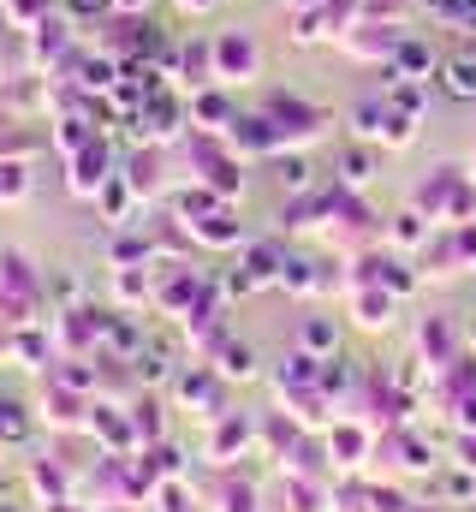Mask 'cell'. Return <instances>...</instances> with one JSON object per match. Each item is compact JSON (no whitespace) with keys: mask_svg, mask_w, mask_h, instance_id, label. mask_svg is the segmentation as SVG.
<instances>
[{"mask_svg":"<svg viewBox=\"0 0 476 512\" xmlns=\"http://www.w3.org/2000/svg\"><path fill=\"white\" fill-rule=\"evenodd\" d=\"M84 411H96V405H84V387L54 382L48 393H42V417H48L54 429H78V423H90Z\"/></svg>","mask_w":476,"mask_h":512,"instance_id":"cell-1","label":"cell"},{"mask_svg":"<svg viewBox=\"0 0 476 512\" xmlns=\"http://www.w3.org/2000/svg\"><path fill=\"white\" fill-rule=\"evenodd\" d=\"M381 453H393V465H405V471H435V465H441V459H435V447H423V435H417V429H387Z\"/></svg>","mask_w":476,"mask_h":512,"instance_id":"cell-2","label":"cell"},{"mask_svg":"<svg viewBox=\"0 0 476 512\" xmlns=\"http://www.w3.org/2000/svg\"><path fill=\"white\" fill-rule=\"evenodd\" d=\"M203 495H209V512H268L262 501H256V489H250L244 477H215Z\"/></svg>","mask_w":476,"mask_h":512,"instance_id":"cell-3","label":"cell"},{"mask_svg":"<svg viewBox=\"0 0 476 512\" xmlns=\"http://www.w3.org/2000/svg\"><path fill=\"white\" fill-rule=\"evenodd\" d=\"M250 435H256V429H250V417H233V411H227V417H215L209 459H215V465H227L233 453H244V447H250Z\"/></svg>","mask_w":476,"mask_h":512,"instance_id":"cell-4","label":"cell"},{"mask_svg":"<svg viewBox=\"0 0 476 512\" xmlns=\"http://www.w3.org/2000/svg\"><path fill=\"white\" fill-rule=\"evenodd\" d=\"M369 447H375V435L369 429H352V423H340V429H328V459L340 465V471H352L369 459Z\"/></svg>","mask_w":476,"mask_h":512,"instance_id":"cell-5","label":"cell"},{"mask_svg":"<svg viewBox=\"0 0 476 512\" xmlns=\"http://www.w3.org/2000/svg\"><path fill=\"white\" fill-rule=\"evenodd\" d=\"M417 346H423V358H429L435 370H447V364H459V340H453V328H447L441 316H429V322L417 328Z\"/></svg>","mask_w":476,"mask_h":512,"instance_id":"cell-6","label":"cell"},{"mask_svg":"<svg viewBox=\"0 0 476 512\" xmlns=\"http://www.w3.org/2000/svg\"><path fill=\"white\" fill-rule=\"evenodd\" d=\"M250 78L256 72V42L250 36H221L215 42V78Z\"/></svg>","mask_w":476,"mask_h":512,"instance_id":"cell-7","label":"cell"},{"mask_svg":"<svg viewBox=\"0 0 476 512\" xmlns=\"http://www.w3.org/2000/svg\"><path fill=\"white\" fill-rule=\"evenodd\" d=\"M215 370L227 382H256V346L250 340H221L215 346Z\"/></svg>","mask_w":476,"mask_h":512,"instance_id":"cell-8","label":"cell"},{"mask_svg":"<svg viewBox=\"0 0 476 512\" xmlns=\"http://www.w3.org/2000/svg\"><path fill=\"white\" fill-rule=\"evenodd\" d=\"M114 173H108V149L102 143H84V155H78V173H72V191L78 197H90V191H102Z\"/></svg>","mask_w":476,"mask_h":512,"instance_id":"cell-9","label":"cell"},{"mask_svg":"<svg viewBox=\"0 0 476 512\" xmlns=\"http://www.w3.org/2000/svg\"><path fill=\"white\" fill-rule=\"evenodd\" d=\"M352 310H357L363 328H387V322H393V292H381V286H357Z\"/></svg>","mask_w":476,"mask_h":512,"instance_id":"cell-10","label":"cell"},{"mask_svg":"<svg viewBox=\"0 0 476 512\" xmlns=\"http://www.w3.org/2000/svg\"><path fill=\"white\" fill-rule=\"evenodd\" d=\"M191 233H197L203 245H244V233H238V221H233V209H227V203H221L215 215H203Z\"/></svg>","mask_w":476,"mask_h":512,"instance_id":"cell-11","label":"cell"},{"mask_svg":"<svg viewBox=\"0 0 476 512\" xmlns=\"http://www.w3.org/2000/svg\"><path fill=\"white\" fill-rule=\"evenodd\" d=\"M441 72H447V78H441V84H447V96L476 102V60H465V54H459V60H447Z\"/></svg>","mask_w":476,"mask_h":512,"instance_id":"cell-12","label":"cell"},{"mask_svg":"<svg viewBox=\"0 0 476 512\" xmlns=\"http://www.w3.org/2000/svg\"><path fill=\"white\" fill-rule=\"evenodd\" d=\"M393 245H399V251H411V245H429V221H423V209H405V215H393Z\"/></svg>","mask_w":476,"mask_h":512,"instance_id":"cell-13","label":"cell"},{"mask_svg":"<svg viewBox=\"0 0 476 512\" xmlns=\"http://www.w3.org/2000/svg\"><path fill=\"white\" fill-rule=\"evenodd\" d=\"M125 185H131L137 197H155V191H161V179H155V155H131V167H125Z\"/></svg>","mask_w":476,"mask_h":512,"instance_id":"cell-14","label":"cell"},{"mask_svg":"<svg viewBox=\"0 0 476 512\" xmlns=\"http://www.w3.org/2000/svg\"><path fill=\"white\" fill-rule=\"evenodd\" d=\"M298 340H304V352H310V358H322V352H334V346H340V328L316 316V322H304V334H298Z\"/></svg>","mask_w":476,"mask_h":512,"instance_id":"cell-15","label":"cell"},{"mask_svg":"<svg viewBox=\"0 0 476 512\" xmlns=\"http://www.w3.org/2000/svg\"><path fill=\"white\" fill-rule=\"evenodd\" d=\"M131 423H137V441H149V447H155V441H161V429H167L155 399H137V405H131Z\"/></svg>","mask_w":476,"mask_h":512,"instance_id":"cell-16","label":"cell"},{"mask_svg":"<svg viewBox=\"0 0 476 512\" xmlns=\"http://www.w3.org/2000/svg\"><path fill=\"white\" fill-rule=\"evenodd\" d=\"M274 173H280L286 191H304V185H310V161H304L298 149H292V155H274Z\"/></svg>","mask_w":476,"mask_h":512,"instance_id":"cell-17","label":"cell"},{"mask_svg":"<svg viewBox=\"0 0 476 512\" xmlns=\"http://www.w3.org/2000/svg\"><path fill=\"white\" fill-rule=\"evenodd\" d=\"M30 483H36L42 495H54L48 507H60V495H66V471H60V465H48V459H36V465H30Z\"/></svg>","mask_w":476,"mask_h":512,"instance_id":"cell-18","label":"cell"},{"mask_svg":"<svg viewBox=\"0 0 476 512\" xmlns=\"http://www.w3.org/2000/svg\"><path fill=\"white\" fill-rule=\"evenodd\" d=\"M375 179V155L369 149H346V161H340V185H369Z\"/></svg>","mask_w":476,"mask_h":512,"instance_id":"cell-19","label":"cell"},{"mask_svg":"<svg viewBox=\"0 0 476 512\" xmlns=\"http://www.w3.org/2000/svg\"><path fill=\"white\" fill-rule=\"evenodd\" d=\"M161 507H167V512H197V495H191V477H185V483L173 477V483L161 489Z\"/></svg>","mask_w":476,"mask_h":512,"instance_id":"cell-20","label":"cell"},{"mask_svg":"<svg viewBox=\"0 0 476 512\" xmlns=\"http://www.w3.org/2000/svg\"><path fill=\"white\" fill-rule=\"evenodd\" d=\"M30 423H24V405H12V399H0V441H18Z\"/></svg>","mask_w":476,"mask_h":512,"instance_id":"cell-21","label":"cell"},{"mask_svg":"<svg viewBox=\"0 0 476 512\" xmlns=\"http://www.w3.org/2000/svg\"><path fill=\"white\" fill-rule=\"evenodd\" d=\"M102 197H108V215L125 221V209H131V185H125V179H108V185H102Z\"/></svg>","mask_w":476,"mask_h":512,"instance_id":"cell-22","label":"cell"},{"mask_svg":"<svg viewBox=\"0 0 476 512\" xmlns=\"http://www.w3.org/2000/svg\"><path fill=\"white\" fill-rule=\"evenodd\" d=\"M18 358H24V364H42V358H48L42 334H30V328H24V334H18Z\"/></svg>","mask_w":476,"mask_h":512,"instance_id":"cell-23","label":"cell"},{"mask_svg":"<svg viewBox=\"0 0 476 512\" xmlns=\"http://www.w3.org/2000/svg\"><path fill=\"white\" fill-rule=\"evenodd\" d=\"M453 411H459V435H476V393L453 399Z\"/></svg>","mask_w":476,"mask_h":512,"instance_id":"cell-24","label":"cell"},{"mask_svg":"<svg viewBox=\"0 0 476 512\" xmlns=\"http://www.w3.org/2000/svg\"><path fill=\"white\" fill-rule=\"evenodd\" d=\"M0 197H24V173L18 167H0Z\"/></svg>","mask_w":476,"mask_h":512,"instance_id":"cell-25","label":"cell"},{"mask_svg":"<svg viewBox=\"0 0 476 512\" xmlns=\"http://www.w3.org/2000/svg\"><path fill=\"white\" fill-rule=\"evenodd\" d=\"M399 60H405V66H411V72H429V54H423V48H417V42H405V48H399Z\"/></svg>","mask_w":476,"mask_h":512,"instance_id":"cell-26","label":"cell"},{"mask_svg":"<svg viewBox=\"0 0 476 512\" xmlns=\"http://www.w3.org/2000/svg\"><path fill=\"white\" fill-rule=\"evenodd\" d=\"M453 453H459V465H465V471H476V435H459V447H453Z\"/></svg>","mask_w":476,"mask_h":512,"instance_id":"cell-27","label":"cell"},{"mask_svg":"<svg viewBox=\"0 0 476 512\" xmlns=\"http://www.w3.org/2000/svg\"><path fill=\"white\" fill-rule=\"evenodd\" d=\"M197 114H203V120H221V114H227V102H221V96H203V102H197Z\"/></svg>","mask_w":476,"mask_h":512,"instance_id":"cell-28","label":"cell"},{"mask_svg":"<svg viewBox=\"0 0 476 512\" xmlns=\"http://www.w3.org/2000/svg\"><path fill=\"white\" fill-rule=\"evenodd\" d=\"M179 6H191V12H203V6H215V0H179Z\"/></svg>","mask_w":476,"mask_h":512,"instance_id":"cell-29","label":"cell"},{"mask_svg":"<svg viewBox=\"0 0 476 512\" xmlns=\"http://www.w3.org/2000/svg\"><path fill=\"white\" fill-rule=\"evenodd\" d=\"M114 6H125V12H137V6H149V0H114Z\"/></svg>","mask_w":476,"mask_h":512,"instance_id":"cell-30","label":"cell"},{"mask_svg":"<svg viewBox=\"0 0 476 512\" xmlns=\"http://www.w3.org/2000/svg\"><path fill=\"white\" fill-rule=\"evenodd\" d=\"M48 512H84V507H72V501H60V507H48Z\"/></svg>","mask_w":476,"mask_h":512,"instance_id":"cell-31","label":"cell"},{"mask_svg":"<svg viewBox=\"0 0 476 512\" xmlns=\"http://www.w3.org/2000/svg\"><path fill=\"white\" fill-rule=\"evenodd\" d=\"M96 512H143V507H96Z\"/></svg>","mask_w":476,"mask_h":512,"instance_id":"cell-32","label":"cell"},{"mask_svg":"<svg viewBox=\"0 0 476 512\" xmlns=\"http://www.w3.org/2000/svg\"><path fill=\"white\" fill-rule=\"evenodd\" d=\"M471 346H476V322H471Z\"/></svg>","mask_w":476,"mask_h":512,"instance_id":"cell-33","label":"cell"}]
</instances>
